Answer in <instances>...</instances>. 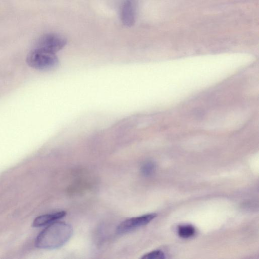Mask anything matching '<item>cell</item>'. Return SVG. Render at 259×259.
Masks as SVG:
<instances>
[{"label":"cell","mask_w":259,"mask_h":259,"mask_svg":"<svg viewBox=\"0 0 259 259\" xmlns=\"http://www.w3.org/2000/svg\"><path fill=\"white\" fill-rule=\"evenodd\" d=\"M73 233L72 227L62 222H55L48 225L36 238V247L42 249H53L65 244Z\"/></svg>","instance_id":"6da1fadb"},{"label":"cell","mask_w":259,"mask_h":259,"mask_svg":"<svg viewBox=\"0 0 259 259\" xmlns=\"http://www.w3.org/2000/svg\"><path fill=\"white\" fill-rule=\"evenodd\" d=\"M26 61L30 67L43 71L54 69L58 66L59 63L56 54L34 48L27 54Z\"/></svg>","instance_id":"7a4b0ae2"},{"label":"cell","mask_w":259,"mask_h":259,"mask_svg":"<svg viewBox=\"0 0 259 259\" xmlns=\"http://www.w3.org/2000/svg\"><path fill=\"white\" fill-rule=\"evenodd\" d=\"M66 39L56 33H47L41 36L37 41L34 48L56 54L66 45Z\"/></svg>","instance_id":"3957f363"},{"label":"cell","mask_w":259,"mask_h":259,"mask_svg":"<svg viewBox=\"0 0 259 259\" xmlns=\"http://www.w3.org/2000/svg\"><path fill=\"white\" fill-rule=\"evenodd\" d=\"M156 216V213H152L127 219L118 225L116 229L117 232L121 234L133 231L148 224Z\"/></svg>","instance_id":"277c9868"},{"label":"cell","mask_w":259,"mask_h":259,"mask_svg":"<svg viewBox=\"0 0 259 259\" xmlns=\"http://www.w3.org/2000/svg\"><path fill=\"white\" fill-rule=\"evenodd\" d=\"M138 7L137 0H125L121 7L120 19L123 25L131 27L135 23Z\"/></svg>","instance_id":"5b68a950"},{"label":"cell","mask_w":259,"mask_h":259,"mask_svg":"<svg viewBox=\"0 0 259 259\" xmlns=\"http://www.w3.org/2000/svg\"><path fill=\"white\" fill-rule=\"evenodd\" d=\"M64 211H58L51 213L46 214L36 217L32 223L34 227H40L48 226L66 215Z\"/></svg>","instance_id":"8992f818"},{"label":"cell","mask_w":259,"mask_h":259,"mask_svg":"<svg viewBox=\"0 0 259 259\" xmlns=\"http://www.w3.org/2000/svg\"><path fill=\"white\" fill-rule=\"evenodd\" d=\"M179 235L183 238H188L193 236L195 232V228L190 225H182L179 227Z\"/></svg>","instance_id":"52a82bcc"},{"label":"cell","mask_w":259,"mask_h":259,"mask_svg":"<svg viewBox=\"0 0 259 259\" xmlns=\"http://www.w3.org/2000/svg\"><path fill=\"white\" fill-rule=\"evenodd\" d=\"M155 169V164L152 161L145 162L141 167V174L146 177L151 175Z\"/></svg>","instance_id":"ba28073f"},{"label":"cell","mask_w":259,"mask_h":259,"mask_svg":"<svg viewBox=\"0 0 259 259\" xmlns=\"http://www.w3.org/2000/svg\"><path fill=\"white\" fill-rule=\"evenodd\" d=\"M143 259H163L165 258L164 253L159 250L148 252L141 257Z\"/></svg>","instance_id":"9c48e42d"}]
</instances>
